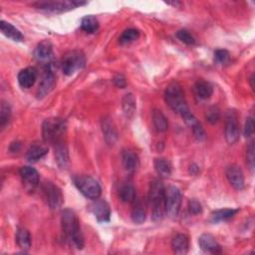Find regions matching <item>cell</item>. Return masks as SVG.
<instances>
[{"instance_id":"1","label":"cell","mask_w":255,"mask_h":255,"mask_svg":"<svg viewBox=\"0 0 255 255\" xmlns=\"http://www.w3.org/2000/svg\"><path fill=\"white\" fill-rule=\"evenodd\" d=\"M61 224L64 233L73 245L78 249H83L84 236L81 230L80 221L75 212L70 209L64 210L61 216Z\"/></svg>"},{"instance_id":"2","label":"cell","mask_w":255,"mask_h":255,"mask_svg":"<svg viewBox=\"0 0 255 255\" xmlns=\"http://www.w3.org/2000/svg\"><path fill=\"white\" fill-rule=\"evenodd\" d=\"M67 124L61 118H50L44 121L42 125V136L47 144H52L54 146L65 143Z\"/></svg>"},{"instance_id":"3","label":"cell","mask_w":255,"mask_h":255,"mask_svg":"<svg viewBox=\"0 0 255 255\" xmlns=\"http://www.w3.org/2000/svg\"><path fill=\"white\" fill-rule=\"evenodd\" d=\"M165 194L166 188L164 183L157 180L150 183L148 191V201L152 209V219L154 220H161L165 213Z\"/></svg>"},{"instance_id":"4","label":"cell","mask_w":255,"mask_h":255,"mask_svg":"<svg viewBox=\"0 0 255 255\" xmlns=\"http://www.w3.org/2000/svg\"><path fill=\"white\" fill-rule=\"evenodd\" d=\"M165 100L168 106L181 116L189 110L182 86L177 82H173L167 87L165 92Z\"/></svg>"},{"instance_id":"5","label":"cell","mask_w":255,"mask_h":255,"mask_svg":"<svg viewBox=\"0 0 255 255\" xmlns=\"http://www.w3.org/2000/svg\"><path fill=\"white\" fill-rule=\"evenodd\" d=\"M87 2L79 1V0H64V1H43L36 2L34 6L39 9L50 13H63L73 10L77 7L86 5Z\"/></svg>"},{"instance_id":"6","label":"cell","mask_w":255,"mask_h":255,"mask_svg":"<svg viewBox=\"0 0 255 255\" xmlns=\"http://www.w3.org/2000/svg\"><path fill=\"white\" fill-rule=\"evenodd\" d=\"M74 183L80 192L87 198L96 200L101 196L102 188L100 183L89 176H78L74 178Z\"/></svg>"},{"instance_id":"7","label":"cell","mask_w":255,"mask_h":255,"mask_svg":"<svg viewBox=\"0 0 255 255\" xmlns=\"http://www.w3.org/2000/svg\"><path fill=\"white\" fill-rule=\"evenodd\" d=\"M182 191L174 185L166 188L165 194V213L171 219L178 218L182 207Z\"/></svg>"},{"instance_id":"8","label":"cell","mask_w":255,"mask_h":255,"mask_svg":"<svg viewBox=\"0 0 255 255\" xmlns=\"http://www.w3.org/2000/svg\"><path fill=\"white\" fill-rule=\"evenodd\" d=\"M86 65V57L82 51L73 50L67 52L62 59V71L66 76H72Z\"/></svg>"},{"instance_id":"9","label":"cell","mask_w":255,"mask_h":255,"mask_svg":"<svg viewBox=\"0 0 255 255\" xmlns=\"http://www.w3.org/2000/svg\"><path fill=\"white\" fill-rule=\"evenodd\" d=\"M42 190L51 210L57 211L62 207L64 197L61 189L57 185H55L53 182H46L42 185Z\"/></svg>"},{"instance_id":"10","label":"cell","mask_w":255,"mask_h":255,"mask_svg":"<svg viewBox=\"0 0 255 255\" xmlns=\"http://www.w3.org/2000/svg\"><path fill=\"white\" fill-rule=\"evenodd\" d=\"M224 135H225V140L229 145H232L239 140L240 128H239V122H238V115L233 110L227 112Z\"/></svg>"},{"instance_id":"11","label":"cell","mask_w":255,"mask_h":255,"mask_svg":"<svg viewBox=\"0 0 255 255\" xmlns=\"http://www.w3.org/2000/svg\"><path fill=\"white\" fill-rule=\"evenodd\" d=\"M56 85V77L55 74L51 68V65H46L45 70H44V74L41 80V83L39 85V89L37 92V98L38 99H43L44 97H46L51 91L54 89Z\"/></svg>"},{"instance_id":"12","label":"cell","mask_w":255,"mask_h":255,"mask_svg":"<svg viewBox=\"0 0 255 255\" xmlns=\"http://www.w3.org/2000/svg\"><path fill=\"white\" fill-rule=\"evenodd\" d=\"M90 211L96 218V219L101 222L105 223L109 222L111 219V209L109 203L104 199H96L90 206Z\"/></svg>"},{"instance_id":"13","label":"cell","mask_w":255,"mask_h":255,"mask_svg":"<svg viewBox=\"0 0 255 255\" xmlns=\"http://www.w3.org/2000/svg\"><path fill=\"white\" fill-rule=\"evenodd\" d=\"M20 177L22 179V182L24 187L28 191H34L35 188L39 184V174L38 172L29 166L22 167L19 171Z\"/></svg>"},{"instance_id":"14","label":"cell","mask_w":255,"mask_h":255,"mask_svg":"<svg viewBox=\"0 0 255 255\" xmlns=\"http://www.w3.org/2000/svg\"><path fill=\"white\" fill-rule=\"evenodd\" d=\"M226 178L229 182V183L237 190H242L245 186L244 182V176L240 169V167L236 165L229 166L225 171Z\"/></svg>"},{"instance_id":"15","label":"cell","mask_w":255,"mask_h":255,"mask_svg":"<svg viewBox=\"0 0 255 255\" xmlns=\"http://www.w3.org/2000/svg\"><path fill=\"white\" fill-rule=\"evenodd\" d=\"M53 57V46L52 43L48 40L41 41L35 49V58L39 62L50 64L51 59Z\"/></svg>"},{"instance_id":"16","label":"cell","mask_w":255,"mask_h":255,"mask_svg":"<svg viewBox=\"0 0 255 255\" xmlns=\"http://www.w3.org/2000/svg\"><path fill=\"white\" fill-rule=\"evenodd\" d=\"M198 244L201 250L209 253H219L221 252V246L217 239L210 233H203L198 238Z\"/></svg>"},{"instance_id":"17","label":"cell","mask_w":255,"mask_h":255,"mask_svg":"<svg viewBox=\"0 0 255 255\" xmlns=\"http://www.w3.org/2000/svg\"><path fill=\"white\" fill-rule=\"evenodd\" d=\"M122 163L128 173H135L140 165L137 152L132 149H125L122 154Z\"/></svg>"},{"instance_id":"18","label":"cell","mask_w":255,"mask_h":255,"mask_svg":"<svg viewBox=\"0 0 255 255\" xmlns=\"http://www.w3.org/2000/svg\"><path fill=\"white\" fill-rule=\"evenodd\" d=\"M37 70L32 67L21 70L18 74V83L23 89L31 88L37 80Z\"/></svg>"},{"instance_id":"19","label":"cell","mask_w":255,"mask_h":255,"mask_svg":"<svg viewBox=\"0 0 255 255\" xmlns=\"http://www.w3.org/2000/svg\"><path fill=\"white\" fill-rule=\"evenodd\" d=\"M48 152V146L44 144H33L26 152V159L29 163H37L39 160L44 158Z\"/></svg>"},{"instance_id":"20","label":"cell","mask_w":255,"mask_h":255,"mask_svg":"<svg viewBox=\"0 0 255 255\" xmlns=\"http://www.w3.org/2000/svg\"><path fill=\"white\" fill-rule=\"evenodd\" d=\"M102 131L104 138L109 145H114L118 139V133L113 121L110 118H104L102 120Z\"/></svg>"},{"instance_id":"21","label":"cell","mask_w":255,"mask_h":255,"mask_svg":"<svg viewBox=\"0 0 255 255\" xmlns=\"http://www.w3.org/2000/svg\"><path fill=\"white\" fill-rule=\"evenodd\" d=\"M131 218L134 223L136 224H142L145 222L146 218V213L144 203L141 199L135 198L133 201V209H132V214Z\"/></svg>"},{"instance_id":"22","label":"cell","mask_w":255,"mask_h":255,"mask_svg":"<svg viewBox=\"0 0 255 255\" xmlns=\"http://www.w3.org/2000/svg\"><path fill=\"white\" fill-rule=\"evenodd\" d=\"M0 29H1V32L9 39H11L12 41L15 42H21L24 40V36L23 34L20 32V30H18L16 27H14L12 24L1 20L0 22Z\"/></svg>"},{"instance_id":"23","label":"cell","mask_w":255,"mask_h":255,"mask_svg":"<svg viewBox=\"0 0 255 255\" xmlns=\"http://www.w3.org/2000/svg\"><path fill=\"white\" fill-rule=\"evenodd\" d=\"M189 247V240L185 234L180 233L172 240V248L177 254H186Z\"/></svg>"},{"instance_id":"24","label":"cell","mask_w":255,"mask_h":255,"mask_svg":"<svg viewBox=\"0 0 255 255\" xmlns=\"http://www.w3.org/2000/svg\"><path fill=\"white\" fill-rule=\"evenodd\" d=\"M194 93L200 100H209L213 96L214 88L209 82L199 80L194 85Z\"/></svg>"},{"instance_id":"25","label":"cell","mask_w":255,"mask_h":255,"mask_svg":"<svg viewBox=\"0 0 255 255\" xmlns=\"http://www.w3.org/2000/svg\"><path fill=\"white\" fill-rule=\"evenodd\" d=\"M55 158L59 168L67 169L69 164V156H68V149L65 143L55 146Z\"/></svg>"},{"instance_id":"26","label":"cell","mask_w":255,"mask_h":255,"mask_svg":"<svg viewBox=\"0 0 255 255\" xmlns=\"http://www.w3.org/2000/svg\"><path fill=\"white\" fill-rule=\"evenodd\" d=\"M152 123H154V126L158 132L164 133L169 129V121L167 117L158 109H155L152 112Z\"/></svg>"},{"instance_id":"27","label":"cell","mask_w":255,"mask_h":255,"mask_svg":"<svg viewBox=\"0 0 255 255\" xmlns=\"http://www.w3.org/2000/svg\"><path fill=\"white\" fill-rule=\"evenodd\" d=\"M16 242L18 246L23 250H28L31 247V235L30 232L23 227L17 229Z\"/></svg>"},{"instance_id":"28","label":"cell","mask_w":255,"mask_h":255,"mask_svg":"<svg viewBox=\"0 0 255 255\" xmlns=\"http://www.w3.org/2000/svg\"><path fill=\"white\" fill-rule=\"evenodd\" d=\"M155 169L162 178H169L172 174V166L167 159L159 158L155 160Z\"/></svg>"},{"instance_id":"29","label":"cell","mask_w":255,"mask_h":255,"mask_svg":"<svg viewBox=\"0 0 255 255\" xmlns=\"http://www.w3.org/2000/svg\"><path fill=\"white\" fill-rule=\"evenodd\" d=\"M81 28L86 33L93 34L98 31L99 29V22L97 18L93 15H87L82 18L81 20Z\"/></svg>"},{"instance_id":"30","label":"cell","mask_w":255,"mask_h":255,"mask_svg":"<svg viewBox=\"0 0 255 255\" xmlns=\"http://www.w3.org/2000/svg\"><path fill=\"white\" fill-rule=\"evenodd\" d=\"M239 213V210H230V209H225V210H219L217 211L213 214L212 216V220L214 222H221V221H226L229 220L230 219L234 218L236 214Z\"/></svg>"},{"instance_id":"31","label":"cell","mask_w":255,"mask_h":255,"mask_svg":"<svg viewBox=\"0 0 255 255\" xmlns=\"http://www.w3.org/2000/svg\"><path fill=\"white\" fill-rule=\"evenodd\" d=\"M120 198L123 202H133L135 198L137 197L136 189L133 184L131 183H125L121 186L119 191Z\"/></svg>"},{"instance_id":"32","label":"cell","mask_w":255,"mask_h":255,"mask_svg":"<svg viewBox=\"0 0 255 255\" xmlns=\"http://www.w3.org/2000/svg\"><path fill=\"white\" fill-rule=\"evenodd\" d=\"M139 37H140V32H139V30L134 29V28H130V29L125 30V31L122 33V35H121L120 38H119V42H120L122 45L130 44V43L135 42L136 40H138Z\"/></svg>"},{"instance_id":"33","label":"cell","mask_w":255,"mask_h":255,"mask_svg":"<svg viewBox=\"0 0 255 255\" xmlns=\"http://www.w3.org/2000/svg\"><path fill=\"white\" fill-rule=\"evenodd\" d=\"M123 110L127 117H131L136 110V100L132 94L125 95L123 99Z\"/></svg>"},{"instance_id":"34","label":"cell","mask_w":255,"mask_h":255,"mask_svg":"<svg viewBox=\"0 0 255 255\" xmlns=\"http://www.w3.org/2000/svg\"><path fill=\"white\" fill-rule=\"evenodd\" d=\"M11 118V108L8 103L2 101L1 107H0V126L2 129L9 123Z\"/></svg>"},{"instance_id":"35","label":"cell","mask_w":255,"mask_h":255,"mask_svg":"<svg viewBox=\"0 0 255 255\" xmlns=\"http://www.w3.org/2000/svg\"><path fill=\"white\" fill-rule=\"evenodd\" d=\"M230 55L227 50L224 49H218L215 52V60L217 63L224 65L229 62Z\"/></svg>"},{"instance_id":"36","label":"cell","mask_w":255,"mask_h":255,"mask_svg":"<svg viewBox=\"0 0 255 255\" xmlns=\"http://www.w3.org/2000/svg\"><path fill=\"white\" fill-rule=\"evenodd\" d=\"M177 37L184 44L186 45H194L196 43L195 41V38L187 31V30H184V29H182V30H179L177 32Z\"/></svg>"},{"instance_id":"37","label":"cell","mask_w":255,"mask_h":255,"mask_svg":"<svg viewBox=\"0 0 255 255\" xmlns=\"http://www.w3.org/2000/svg\"><path fill=\"white\" fill-rule=\"evenodd\" d=\"M207 120L209 123L215 125L217 123H219V121L220 120V112L219 109L218 107H211L208 111H207Z\"/></svg>"},{"instance_id":"38","label":"cell","mask_w":255,"mask_h":255,"mask_svg":"<svg viewBox=\"0 0 255 255\" xmlns=\"http://www.w3.org/2000/svg\"><path fill=\"white\" fill-rule=\"evenodd\" d=\"M254 131H255V124H254V119L252 117L247 118L246 122H245V126H244V136L246 138H251L254 135Z\"/></svg>"},{"instance_id":"39","label":"cell","mask_w":255,"mask_h":255,"mask_svg":"<svg viewBox=\"0 0 255 255\" xmlns=\"http://www.w3.org/2000/svg\"><path fill=\"white\" fill-rule=\"evenodd\" d=\"M191 130H192V133H193V135H194V137H195V139H196L197 141H203V140H206L207 134H206L205 130H203V128H202V126L200 125L199 122H198L196 125H194V126L191 128Z\"/></svg>"},{"instance_id":"40","label":"cell","mask_w":255,"mask_h":255,"mask_svg":"<svg viewBox=\"0 0 255 255\" xmlns=\"http://www.w3.org/2000/svg\"><path fill=\"white\" fill-rule=\"evenodd\" d=\"M188 211L191 215L197 216L202 213V207L200 205V202L196 199H191L188 202Z\"/></svg>"},{"instance_id":"41","label":"cell","mask_w":255,"mask_h":255,"mask_svg":"<svg viewBox=\"0 0 255 255\" xmlns=\"http://www.w3.org/2000/svg\"><path fill=\"white\" fill-rule=\"evenodd\" d=\"M247 163L248 166L253 173L254 170V143H250L249 146L247 147Z\"/></svg>"},{"instance_id":"42","label":"cell","mask_w":255,"mask_h":255,"mask_svg":"<svg viewBox=\"0 0 255 255\" xmlns=\"http://www.w3.org/2000/svg\"><path fill=\"white\" fill-rule=\"evenodd\" d=\"M114 83L115 85L118 87V88H121V89H124L126 88L127 86V80L126 78L122 75V74H117L115 77H114Z\"/></svg>"},{"instance_id":"43","label":"cell","mask_w":255,"mask_h":255,"mask_svg":"<svg viewBox=\"0 0 255 255\" xmlns=\"http://www.w3.org/2000/svg\"><path fill=\"white\" fill-rule=\"evenodd\" d=\"M189 173L193 176H196L199 173V168L196 165H191L189 167Z\"/></svg>"},{"instance_id":"44","label":"cell","mask_w":255,"mask_h":255,"mask_svg":"<svg viewBox=\"0 0 255 255\" xmlns=\"http://www.w3.org/2000/svg\"><path fill=\"white\" fill-rule=\"evenodd\" d=\"M168 5H173V6H175V7H180L181 5H182V3L181 2H179V1H173V2H166Z\"/></svg>"},{"instance_id":"45","label":"cell","mask_w":255,"mask_h":255,"mask_svg":"<svg viewBox=\"0 0 255 255\" xmlns=\"http://www.w3.org/2000/svg\"><path fill=\"white\" fill-rule=\"evenodd\" d=\"M250 82H251V88L254 90V75L251 76L250 78Z\"/></svg>"}]
</instances>
